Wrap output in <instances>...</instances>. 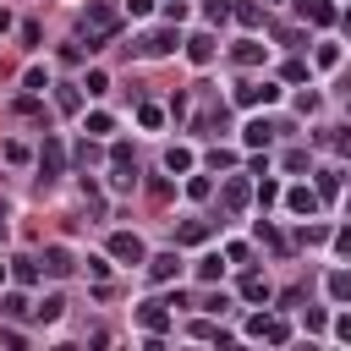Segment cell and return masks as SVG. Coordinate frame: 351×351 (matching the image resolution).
I'll return each mask as SVG.
<instances>
[{
	"mask_svg": "<svg viewBox=\"0 0 351 351\" xmlns=\"http://www.w3.org/2000/svg\"><path fill=\"white\" fill-rule=\"evenodd\" d=\"M165 16H170V22H181V16H186V0H165Z\"/></svg>",
	"mask_w": 351,
	"mask_h": 351,
	"instance_id": "cell-47",
	"label": "cell"
},
{
	"mask_svg": "<svg viewBox=\"0 0 351 351\" xmlns=\"http://www.w3.org/2000/svg\"><path fill=\"white\" fill-rule=\"evenodd\" d=\"M176 241H186V247H197V241H208V225H203V219H186V225L176 230Z\"/></svg>",
	"mask_w": 351,
	"mask_h": 351,
	"instance_id": "cell-26",
	"label": "cell"
},
{
	"mask_svg": "<svg viewBox=\"0 0 351 351\" xmlns=\"http://www.w3.org/2000/svg\"><path fill=\"white\" fill-rule=\"evenodd\" d=\"M143 269H148V280H176L181 274V258L176 252H154V258H143Z\"/></svg>",
	"mask_w": 351,
	"mask_h": 351,
	"instance_id": "cell-11",
	"label": "cell"
},
{
	"mask_svg": "<svg viewBox=\"0 0 351 351\" xmlns=\"http://www.w3.org/2000/svg\"><path fill=\"white\" fill-rule=\"evenodd\" d=\"M5 27H11V11H0V33H5Z\"/></svg>",
	"mask_w": 351,
	"mask_h": 351,
	"instance_id": "cell-49",
	"label": "cell"
},
{
	"mask_svg": "<svg viewBox=\"0 0 351 351\" xmlns=\"http://www.w3.org/2000/svg\"><path fill=\"white\" fill-rule=\"evenodd\" d=\"M313 192H318V197H335V192H340V165H324V170H318V186H313Z\"/></svg>",
	"mask_w": 351,
	"mask_h": 351,
	"instance_id": "cell-23",
	"label": "cell"
},
{
	"mask_svg": "<svg viewBox=\"0 0 351 351\" xmlns=\"http://www.w3.org/2000/svg\"><path fill=\"white\" fill-rule=\"evenodd\" d=\"M115 27H121V16L110 11V0H88V11H82V22H77V33L88 38V49L110 44V38H115Z\"/></svg>",
	"mask_w": 351,
	"mask_h": 351,
	"instance_id": "cell-1",
	"label": "cell"
},
{
	"mask_svg": "<svg viewBox=\"0 0 351 351\" xmlns=\"http://www.w3.org/2000/svg\"><path fill=\"white\" fill-rule=\"evenodd\" d=\"M38 269H44L49 280H66V274H71L77 263H71V252H66V247H44V258H38Z\"/></svg>",
	"mask_w": 351,
	"mask_h": 351,
	"instance_id": "cell-8",
	"label": "cell"
},
{
	"mask_svg": "<svg viewBox=\"0 0 351 351\" xmlns=\"http://www.w3.org/2000/svg\"><path fill=\"white\" fill-rule=\"evenodd\" d=\"M296 11H302L313 27H329V22H335V5H329V0H296Z\"/></svg>",
	"mask_w": 351,
	"mask_h": 351,
	"instance_id": "cell-14",
	"label": "cell"
},
{
	"mask_svg": "<svg viewBox=\"0 0 351 351\" xmlns=\"http://www.w3.org/2000/svg\"><path fill=\"white\" fill-rule=\"evenodd\" d=\"M280 77H285V82H307V60H285Z\"/></svg>",
	"mask_w": 351,
	"mask_h": 351,
	"instance_id": "cell-35",
	"label": "cell"
},
{
	"mask_svg": "<svg viewBox=\"0 0 351 351\" xmlns=\"http://www.w3.org/2000/svg\"><path fill=\"white\" fill-rule=\"evenodd\" d=\"M0 280H5V258H0Z\"/></svg>",
	"mask_w": 351,
	"mask_h": 351,
	"instance_id": "cell-50",
	"label": "cell"
},
{
	"mask_svg": "<svg viewBox=\"0 0 351 351\" xmlns=\"http://www.w3.org/2000/svg\"><path fill=\"white\" fill-rule=\"evenodd\" d=\"M55 104H60V115H77V110H82V88H71V82L55 88Z\"/></svg>",
	"mask_w": 351,
	"mask_h": 351,
	"instance_id": "cell-22",
	"label": "cell"
},
{
	"mask_svg": "<svg viewBox=\"0 0 351 351\" xmlns=\"http://www.w3.org/2000/svg\"><path fill=\"white\" fill-rule=\"evenodd\" d=\"M280 165H285V170H307V165H313V154H307V148H285V159H280Z\"/></svg>",
	"mask_w": 351,
	"mask_h": 351,
	"instance_id": "cell-33",
	"label": "cell"
},
{
	"mask_svg": "<svg viewBox=\"0 0 351 351\" xmlns=\"http://www.w3.org/2000/svg\"><path fill=\"white\" fill-rule=\"evenodd\" d=\"M208 192H214L208 176H192V181H186V197H208Z\"/></svg>",
	"mask_w": 351,
	"mask_h": 351,
	"instance_id": "cell-39",
	"label": "cell"
},
{
	"mask_svg": "<svg viewBox=\"0 0 351 351\" xmlns=\"http://www.w3.org/2000/svg\"><path fill=\"white\" fill-rule=\"evenodd\" d=\"M230 16H236L241 27H258V22H263V5H252V0H236V5H230Z\"/></svg>",
	"mask_w": 351,
	"mask_h": 351,
	"instance_id": "cell-20",
	"label": "cell"
},
{
	"mask_svg": "<svg viewBox=\"0 0 351 351\" xmlns=\"http://www.w3.org/2000/svg\"><path fill=\"white\" fill-rule=\"evenodd\" d=\"M274 99H280L274 82H241L236 88V104H274Z\"/></svg>",
	"mask_w": 351,
	"mask_h": 351,
	"instance_id": "cell-10",
	"label": "cell"
},
{
	"mask_svg": "<svg viewBox=\"0 0 351 351\" xmlns=\"http://www.w3.org/2000/svg\"><path fill=\"white\" fill-rule=\"evenodd\" d=\"M302 324H307V335H318V329L329 324V313H324V307H307V318H302Z\"/></svg>",
	"mask_w": 351,
	"mask_h": 351,
	"instance_id": "cell-40",
	"label": "cell"
},
{
	"mask_svg": "<svg viewBox=\"0 0 351 351\" xmlns=\"http://www.w3.org/2000/svg\"><path fill=\"white\" fill-rule=\"evenodd\" d=\"M324 291H329V302H351V274H346V269H335V274L324 280Z\"/></svg>",
	"mask_w": 351,
	"mask_h": 351,
	"instance_id": "cell-19",
	"label": "cell"
},
{
	"mask_svg": "<svg viewBox=\"0 0 351 351\" xmlns=\"http://www.w3.org/2000/svg\"><path fill=\"white\" fill-rule=\"evenodd\" d=\"M115 132V115H104V110H88V137H110Z\"/></svg>",
	"mask_w": 351,
	"mask_h": 351,
	"instance_id": "cell-25",
	"label": "cell"
},
{
	"mask_svg": "<svg viewBox=\"0 0 351 351\" xmlns=\"http://www.w3.org/2000/svg\"><path fill=\"white\" fill-rule=\"evenodd\" d=\"M219 269H225L219 252H203V258H197V280H219Z\"/></svg>",
	"mask_w": 351,
	"mask_h": 351,
	"instance_id": "cell-29",
	"label": "cell"
},
{
	"mask_svg": "<svg viewBox=\"0 0 351 351\" xmlns=\"http://www.w3.org/2000/svg\"><path fill=\"white\" fill-rule=\"evenodd\" d=\"M219 203H225V214H241V208L252 203V186H247V176H225V186H219Z\"/></svg>",
	"mask_w": 351,
	"mask_h": 351,
	"instance_id": "cell-5",
	"label": "cell"
},
{
	"mask_svg": "<svg viewBox=\"0 0 351 351\" xmlns=\"http://www.w3.org/2000/svg\"><path fill=\"white\" fill-rule=\"evenodd\" d=\"M93 159H99V148H93V137H82V143H77V165H82V170H88V165H93Z\"/></svg>",
	"mask_w": 351,
	"mask_h": 351,
	"instance_id": "cell-38",
	"label": "cell"
},
{
	"mask_svg": "<svg viewBox=\"0 0 351 351\" xmlns=\"http://www.w3.org/2000/svg\"><path fill=\"white\" fill-rule=\"evenodd\" d=\"M60 313H66V296H55V291L33 307V318H38V324H60Z\"/></svg>",
	"mask_w": 351,
	"mask_h": 351,
	"instance_id": "cell-18",
	"label": "cell"
},
{
	"mask_svg": "<svg viewBox=\"0 0 351 351\" xmlns=\"http://www.w3.org/2000/svg\"><path fill=\"white\" fill-rule=\"evenodd\" d=\"M318 66L335 71V66H340V44H318Z\"/></svg>",
	"mask_w": 351,
	"mask_h": 351,
	"instance_id": "cell-34",
	"label": "cell"
},
{
	"mask_svg": "<svg viewBox=\"0 0 351 351\" xmlns=\"http://www.w3.org/2000/svg\"><path fill=\"white\" fill-rule=\"evenodd\" d=\"M132 55H148V60H159V55H176L181 49V38H176V27H159V33H143L137 44H126Z\"/></svg>",
	"mask_w": 351,
	"mask_h": 351,
	"instance_id": "cell-2",
	"label": "cell"
},
{
	"mask_svg": "<svg viewBox=\"0 0 351 351\" xmlns=\"http://www.w3.org/2000/svg\"><path fill=\"white\" fill-rule=\"evenodd\" d=\"M0 313H5V318H27V313H33V302H27L22 291H11V296L0 302Z\"/></svg>",
	"mask_w": 351,
	"mask_h": 351,
	"instance_id": "cell-27",
	"label": "cell"
},
{
	"mask_svg": "<svg viewBox=\"0 0 351 351\" xmlns=\"http://www.w3.org/2000/svg\"><path fill=\"white\" fill-rule=\"evenodd\" d=\"M110 258H121V263H143L148 247H143L137 230H115V236H110Z\"/></svg>",
	"mask_w": 351,
	"mask_h": 351,
	"instance_id": "cell-4",
	"label": "cell"
},
{
	"mask_svg": "<svg viewBox=\"0 0 351 351\" xmlns=\"http://www.w3.org/2000/svg\"><path fill=\"white\" fill-rule=\"evenodd\" d=\"M247 335H252V340H269V346H285V340H291V324L274 318V313H252V318H247Z\"/></svg>",
	"mask_w": 351,
	"mask_h": 351,
	"instance_id": "cell-3",
	"label": "cell"
},
{
	"mask_svg": "<svg viewBox=\"0 0 351 351\" xmlns=\"http://www.w3.org/2000/svg\"><path fill=\"white\" fill-rule=\"evenodd\" d=\"M258 241H269L274 252H291V236H280V230H274V225H263V219H258Z\"/></svg>",
	"mask_w": 351,
	"mask_h": 351,
	"instance_id": "cell-28",
	"label": "cell"
},
{
	"mask_svg": "<svg viewBox=\"0 0 351 351\" xmlns=\"http://www.w3.org/2000/svg\"><path fill=\"white\" fill-rule=\"evenodd\" d=\"M241 296H247V302H269V296H274V285H269L263 274H241Z\"/></svg>",
	"mask_w": 351,
	"mask_h": 351,
	"instance_id": "cell-17",
	"label": "cell"
},
{
	"mask_svg": "<svg viewBox=\"0 0 351 351\" xmlns=\"http://www.w3.org/2000/svg\"><path fill=\"white\" fill-rule=\"evenodd\" d=\"M280 197H285V208H291V214H307V219H313V214H318V203H324L313 186H291V192H280Z\"/></svg>",
	"mask_w": 351,
	"mask_h": 351,
	"instance_id": "cell-7",
	"label": "cell"
},
{
	"mask_svg": "<svg viewBox=\"0 0 351 351\" xmlns=\"http://www.w3.org/2000/svg\"><path fill=\"white\" fill-rule=\"evenodd\" d=\"M247 252H252L247 241H230V247H225V263H247Z\"/></svg>",
	"mask_w": 351,
	"mask_h": 351,
	"instance_id": "cell-44",
	"label": "cell"
},
{
	"mask_svg": "<svg viewBox=\"0 0 351 351\" xmlns=\"http://www.w3.org/2000/svg\"><path fill=\"white\" fill-rule=\"evenodd\" d=\"M186 60H192V66H208V60H214V38H208V33H192V38H186Z\"/></svg>",
	"mask_w": 351,
	"mask_h": 351,
	"instance_id": "cell-15",
	"label": "cell"
},
{
	"mask_svg": "<svg viewBox=\"0 0 351 351\" xmlns=\"http://www.w3.org/2000/svg\"><path fill=\"white\" fill-rule=\"evenodd\" d=\"M208 165H214V170H230V165H236V154H230V148H214V154H208Z\"/></svg>",
	"mask_w": 351,
	"mask_h": 351,
	"instance_id": "cell-43",
	"label": "cell"
},
{
	"mask_svg": "<svg viewBox=\"0 0 351 351\" xmlns=\"http://www.w3.org/2000/svg\"><path fill=\"white\" fill-rule=\"evenodd\" d=\"M137 121H143V126H148V132H154V126H159V121H165V110H159V104H137Z\"/></svg>",
	"mask_w": 351,
	"mask_h": 351,
	"instance_id": "cell-37",
	"label": "cell"
},
{
	"mask_svg": "<svg viewBox=\"0 0 351 351\" xmlns=\"http://www.w3.org/2000/svg\"><path fill=\"white\" fill-rule=\"evenodd\" d=\"M154 11V0H126V16H148Z\"/></svg>",
	"mask_w": 351,
	"mask_h": 351,
	"instance_id": "cell-48",
	"label": "cell"
},
{
	"mask_svg": "<svg viewBox=\"0 0 351 351\" xmlns=\"http://www.w3.org/2000/svg\"><path fill=\"white\" fill-rule=\"evenodd\" d=\"M82 88H88V93H110V71H99V66H93V71L82 77Z\"/></svg>",
	"mask_w": 351,
	"mask_h": 351,
	"instance_id": "cell-31",
	"label": "cell"
},
{
	"mask_svg": "<svg viewBox=\"0 0 351 351\" xmlns=\"http://www.w3.org/2000/svg\"><path fill=\"white\" fill-rule=\"evenodd\" d=\"M241 143H247V148H269V143H274V121H263V115L247 121V126H241Z\"/></svg>",
	"mask_w": 351,
	"mask_h": 351,
	"instance_id": "cell-13",
	"label": "cell"
},
{
	"mask_svg": "<svg viewBox=\"0 0 351 351\" xmlns=\"http://www.w3.org/2000/svg\"><path fill=\"white\" fill-rule=\"evenodd\" d=\"M110 165H121V170H137V159H132V148H126V143H110Z\"/></svg>",
	"mask_w": 351,
	"mask_h": 351,
	"instance_id": "cell-32",
	"label": "cell"
},
{
	"mask_svg": "<svg viewBox=\"0 0 351 351\" xmlns=\"http://www.w3.org/2000/svg\"><path fill=\"white\" fill-rule=\"evenodd\" d=\"M137 324H143L148 335H165V329H170V307H165V302H143V307H137Z\"/></svg>",
	"mask_w": 351,
	"mask_h": 351,
	"instance_id": "cell-9",
	"label": "cell"
},
{
	"mask_svg": "<svg viewBox=\"0 0 351 351\" xmlns=\"http://www.w3.org/2000/svg\"><path fill=\"white\" fill-rule=\"evenodd\" d=\"M5 274H11V280H22V285H38V274H44V269H38V258L16 252V258H5Z\"/></svg>",
	"mask_w": 351,
	"mask_h": 351,
	"instance_id": "cell-12",
	"label": "cell"
},
{
	"mask_svg": "<svg viewBox=\"0 0 351 351\" xmlns=\"http://www.w3.org/2000/svg\"><path fill=\"white\" fill-rule=\"evenodd\" d=\"M252 197H258V208H274V203H280V181H274V176H263V181L252 186Z\"/></svg>",
	"mask_w": 351,
	"mask_h": 351,
	"instance_id": "cell-24",
	"label": "cell"
},
{
	"mask_svg": "<svg viewBox=\"0 0 351 351\" xmlns=\"http://www.w3.org/2000/svg\"><path fill=\"white\" fill-rule=\"evenodd\" d=\"M88 274H93V280L104 285V280H110V263H104V258H88Z\"/></svg>",
	"mask_w": 351,
	"mask_h": 351,
	"instance_id": "cell-46",
	"label": "cell"
},
{
	"mask_svg": "<svg viewBox=\"0 0 351 351\" xmlns=\"http://www.w3.org/2000/svg\"><path fill=\"white\" fill-rule=\"evenodd\" d=\"M165 170H170V176H186V170H192V148H186V143L165 148Z\"/></svg>",
	"mask_w": 351,
	"mask_h": 351,
	"instance_id": "cell-16",
	"label": "cell"
},
{
	"mask_svg": "<svg viewBox=\"0 0 351 351\" xmlns=\"http://www.w3.org/2000/svg\"><path fill=\"white\" fill-rule=\"evenodd\" d=\"M230 55H236V66H258V60H263V44H258V38H241Z\"/></svg>",
	"mask_w": 351,
	"mask_h": 351,
	"instance_id": "cell-21",
	"label": "cell"
},
{
	"mask_svg": "<svg viewBox=\"0 0 351 351\" xmlns=\"http://www.w3.org/2000/svg\"><path fill=\"white\" fill-rule=\"evenodd\" d=\"M5 159H11V165H27L33 154H27V143H5Z\"/></svg>",
	"mask_w": 351,
	"mask_h": 351,
	"instance_id": "cell-42",
	"label": "cell"
},
{
	"mask_svg": "<svg viewBox=\"0 0 351 351\" xmlns=\"http://www.w3.org/2000/svg\"><path fill=\"white\" fill-rule=\"evenodd\" d=\"M22 88H33V93H38V88H49V71H44V66H27V77H22Z\"/></svg>",
	"mask_w": 351,
	"mask_h": 351,
	"instance_id": "cell-36",
	"label": "cell"
},
{
	"mask_svg": "<svg viewBox=\"0 0 351 351\" xmlns=\"http://www.w3.org/2000/svg\"><path fill=\"white\" fill-rule=\"evenodd\" d=\"M110 186H115V192H132V186H137V170H121V165H110Z\"/></svg>",
	"mask_w": 351,
	"mask_h": 351,
	"instance_id": "cell-30",
	"label": "cell"
},
{
	"mask_svg": "<svg viewBox=\"0 0 351 351\" xmlns=\"http://www.w3.org/2000/svg\"><path fill=\"white\" fill-rule=\"evenodd\" d=\"M230 16V0H208V22H225Z\"/></svg>",
	"mask_w": 351,
	"mask_h": 351,
	"instance_id": "cell-45",
	"label": "cell"
},
{
	"mask_svg": "<svg viewBox=\"0 0 351 351\" xmlns=\"http://www.w3.org/2000/svg\"><path fill=\"white\" fill-rule=\"evenodd\" d=\"M274 5H280V0H274Z\"/></svg>",
	"mask_w": 351,
	"mask_h": 351,
	"instance_id": "cell-51",
	"label": "cell"
},
{
	"mask_svg": "<svg viewBox=\"0 0 351 351\" xmlns=\"http://www.w3.org/2000/svg\"><path fill=\"white\" fill-rule=\"evenodd\" d=\"M16 115H44V104H38V93H27V99H16Z\"/></svg>",
	"mask_w": 351,
	"mask_h": 351,
	"instance_id": "cell-41",
	"label": "cell"
},
{
	"mask_svg": "<svg viewBox=\"0 0 351 351\" xmlns=\"http://www.w3.org/2000/svg\"><path fill=\"white\" fill-rule=\"evenodd\" d=\"M60 165H66L60 137H44V148H38V176H44V181H55V176H60Z\"/></svg>",
	"mask_w": 351,
	"mask_h": 351,
	"instance_id": "cell-6",
	"label": "cell"
}]
</instances>
